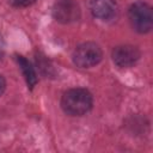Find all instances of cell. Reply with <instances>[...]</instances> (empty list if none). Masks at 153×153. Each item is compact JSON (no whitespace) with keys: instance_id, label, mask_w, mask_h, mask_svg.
Masks as SVG:
<instances>
[{"instance_id":"obj_4","label":"cell","mask_w":153,"mask_h":153,"mask_svg":"<svg viewBox=\"0 0 153 153\" xmlns=\"http://www.w3.org/2000/svg\"><path fill=\"white\" fill-rule=\"evenodd\" d=\"M53 16L57 22L69 24L79 19L80 8L74 0H57L53 7Z\"/></svg>"},{"instance_id":"obj_8","label":"cell","mask_w":153,"mask_h":153,"mask_svg":"<svg viewBox=\"0 0 153 153\" xmlns=\"http://www.w3.org/2000/svg\"><path fill=\"white\" fill-rule=\"evenodd\" d=\"M36 0H8V2L13 6V7H27L30 5H32Z\"/></svg>"},{"instance_id":"obj_3","label":"cell","mask_w":153,"mask_h":153,"mask_svg":"<svg viewBox=\"0 0 153 153\" xmlns=\"http://www.w3.org/2000/svg\"><path fill=\"white\" fill-rule=\"evenodd\" d=\"M103 51L94 42H85L79 44L72 55L73 62L79 68H91L102 61Z\"/></svg>"},{"instance_id":"obj_9","label":"cell","mask_w":153,"mask_h":153,"mask_svg":"<svg viewBox=\"0 0 153 153\" xmlns=\"http://www.w3.org/2000/svg\"><path fill=\"white\" fill-rule=\"evenodd\" d=\"M5 88H6V81H5V79H4V76L0 74V96L4 93V91H5Z\"/></svg>"},{"instance_id":"obj_6","label":"cell","mask_w":153,"mask_h":153,"mask_svg":"<svg viewBox=\"0 0 153 153\" xmlns=\"http://www.w3.org/2000/svg\"><path fill=\"white\" fill-rule=\"evenodd\" d=\"M90 10L93 17L109 22L116 18L118 7L114 0H92L90 4Z\"/></svg>"},{"instance_id":"obj_2","label":"cell","mask_w":153,"mask_h":153,"mask_svg":"<svg viewBox=\"0 0 153 153\" xmlns=\"http://www.w3.org/2000/svg\"><path fill=\"white\" fill-rule=\"evenodd\" d=\"M128 18L131 27L139 33H147L153 26L152 8L143 1H136L129 7Z\"/></svg>"},{"instance_id":"obj_10","label":"cell","mask_w":153,"mask_h":153,"mask_svg":"<svg viewBox=\"0 0 153 153\" xmlns=\"http://www.w3.org/2000/svg\"><path fill=\"white\" fill-rule=\"evenodd\" d=\"M2 53H4V44H2V38L0 36V57L2 56Z\"/></svg>"},{"instance_id":"obj_1","label":"cell","mask_w":153,"mask_h":153,"mask_svg":"<svg viewBox=\"0 0 153 153\" xmlns=\"http://www.w3.org/2000/svg\"><path fill=\"white\" fill-rule=\"evenodd\" d=\"M92 94L86 88H71L61 98V108L69 116H82L92 109Z\"/></svg>"},{"instance_id":"obj_5","label":"cell","mask_w":153,"mask_h":153,"mask_svg":"<svg viewBox=\"0 0 153 153\" xmlns=\"http://www.w3.org/2000/svg\"><path fill=\"white\" fill-rule=\"evenodd\" d=\"M111 57L116 66L122 68H129L134 66L140 59V51L134 45H129V44L118 45L114 48Z\"/></svg>"},{"instance_id":"obj_7","label":"cell","mask_w":153,"mask_h":153,"mask_svg":"<svg viewBox=\"0 0 153 153\" xmlns=\"http://www.w3.org/2000/svg\"><path fill=\"white\" fill-rule=\"evenodd\" d=\"M16 60H17V63L19 65V68L22 69L23 72V75L26 80V84L30 88H33V86L36 85L37 82V76H36V73H35V69L33 67L31 66V63L22 55H17L16 56Z\"/></svg>"}]
</instances>
